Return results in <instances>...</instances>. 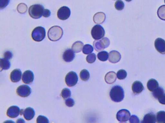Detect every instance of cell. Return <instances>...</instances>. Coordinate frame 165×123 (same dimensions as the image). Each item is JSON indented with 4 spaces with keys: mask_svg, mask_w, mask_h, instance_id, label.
Segmentation results:
<instances>
[{
    "mask_svg": "<svg viewBox=\"0 0 165 123\" xmlns=\"http://www.w3.org/2000/svg\"><path fill=\"white\" fill-rule=\"evenodd\" d=\"M116 75L114 72H110L106 75L105 80L108 84H112L115 83L116 80Z\"/></svg>",
    "mask_w": 165,
    "mask_h": 123,
    "instance_id": "20",
    "label": "cell"
},
{
    "mask_svg": "<svg viewBox=\"0 0 165 123\" xmlns=\"http://www.w3.org/2000/svg\"><path fill=\"white\" fill-rule=\"evenodd\" d=\"M17 93L20 97H26L29 96L31 93V89L29 86L26 85H22L17 89Z\"/></svg>",
    "mask_w": 165,
    "mask_h": 123,
    "instance_id": "10",
    "label": "cell"
},
{
    "mask_svg": "<svg viewBox=\"0 0 165 123\" xmlns=\"http://www.w3.org/2000/svg\"><path fill=\"white\" fill-rule=\"evenodd\" d=\"M139 120L138 117L135 115H132L129 119V122L130 123H139Z\"/></svg>",
    "mask_w": 165,
    "mask_h": 123,
    "instance_id": "40",
    "label": "cell"
},
{
    "mask_svg": "<svg viewBox=\"0 0 165 123\" xmlns=\"http://www.w3.org/2000/svg\"><path fill=\"white\" fill-rule=\"evenodd\" d=\"M117 77L120 80H122L125 79L127 76V72L124 70H119L117 73Z\"/></svg>",
    "mask_w": 165,
    "mask_h": 123,
    "instance_id": "32",
    "label": "cell"
},
{
    "mask_svg": "<svg viewBox=\"0 0 165 123\" xmlns=\"http://www.w3.org/2000/svg\"><path fill=\"white\" fill-rule=\"evenodd\" d=\"M74 101L73 99L69 98L65 100V104L66 106L69 107H72L74 105Z\"/></svg>",
    "mask_w": 165,
    "mask_h": 123,
    "instance_id": "38",
    "label": "cell"
},
{
    "mask_svg": "<svg viewBox=\"0 0 165 123\" xmlns=\"http://www.w3.org/2000/svg\"><path fill=\"white\" fill-rule=\"evenodd\" d=\"M61 94L62 97L64 99H66L71 97V92L69 89L65 88L62 91Z\"/></svg>",
    "mask_w": 165,
    "mask_h": 123,
    "instance_id": "31",
    "label": "cell"
},
{
    "mask_svg": "<svg viewBox=\"0 0 165 123\" xmlns=\"http://www.w3.org/2000/svg\"><path fill=\"white\" fill-rule=\"evenodd\" d=\"M164 92L165 91L161 87H159L153 92V96L155 98L157 99L160 95Z\"/></svg>",
    "mask_w": 165,
    "mask_h": 123,
    "instance_id": "33",
    "label": "cell"
},
{
    "mask_svg": "<svg viewBox=\"0 0 165 123\" xmlns=\"http://www.w3.org/2000/svg\"><path fill=\"white\" fill-rule=\"evenodd\" d=\"M45 9L42 5L38 4L33 5L29 8V15L33 19H39L43 16Z\"/></svg>",
    "mask_w": 165,
    "mask_h": 123,
    "instance_id": "3",
    "label": "cell"
},
{
    "mask_svg": "<svg viewBox=\"0 0 165 123\" xmlns=\"http://www.w3.org/2000/svg\"><path fill=\"white\" fill-rule=\"evenodd\" d=\"M4 58L9 60L11 59L13 57L12 53L9 51H6L4 54Z\"/></svg>",
    "mask_w": 165,
    "mask_h": 123,
    "instance_id": "41",
    "label": "cell"
},
{
    "mask_svg": "<svg viewBox=\"0 0 165 123\" xmlns=\"http://www.w3.org/2000/svg\"><path fill=\"white\" fill-rule=\"evenodd\" d=\"M110 96L114 102H120L124 98V91L121 86L119 85L114 86L110 91Z\"/></svg>",
    "mask_w": 165,
    "mask_h": 123,
    "instance_id": "1",
    "label": "cell"
},
{
    "mask_svg": "<svg viewBox=\"0 0 165 123\" xmlns=\"http://www.w3.org/2000/svg\"><path fill=\"white\" fill-rule=\"evenodd\" d=\"M83 46L84 44L80 42V41H77V42H75L73 44L72 49L74 52L79 53L82 50Z\"/></svg>",
    "mask_w": 165,
    "mask_h": 123,
    "instance_id": "24",
    "label": "cell"
},
{
    "mask_svg": "<svg viewBox=\"0 0 165 123\" xmlns=\"http://www.w3.org/2000/svg\"><path fill=\"white\" fill-rule=\"evenodd\" d=\"M86 60L87 62L90 64L94 63L96 59V55L95 53H92L89 54L87 57Z\"/></svg>",
    "mask_w": 165,
    "mask_h": 123,
    "instance_id": "35",
    "label": "cell"
},
{
    "mask_svg": "<svg viewBox=\"0 0 165 123\" xmlns=\"http://www.w3.org/2000/svg\"><path fill=\"white\" fill-rule=\"evenodd\" d=\"M75 57L74 51L71 49H67L63 54V59L66 62H70L73 60Z\"/></svg>",
    "mask_w": 165,
    "mask_h": 123,
    "instance_id": "13",
    "label": "cell"
},
{
    "mask_svg": "<svg viewBox=\"0 0 165 123\" xmlns=\"http://www.w3.org/2000/svg\"><path fill=\"white\" fill-rule=\"evenodd\" d=\"M93 47L91 45L86 44L82 48V52L85 54H87L91 53L93 51Z\"/></svg>",
    "mask_w": 165,
    "mask_h": 123,
    "instance_id": "30",
    "label": "cell"
},
{
    "mask_svg": "<svg viewBox=\"0 0 165 123\" xmlns=\"http://www.w3.org/2000/svg\"><path fill=\"white\" fill-rule=\"evenodd\" d=\"M110 44L109 39L107 38H103L99 40H96L93 43V46L95 50L100 51L107 47Z\"/></svg>",
    "mask_w": 165,
    "mask_h": 123,
    "instance_id": "5",
    "label": "cell"
},
{
    "mask_svg": "<svg viewBox=\"0 0 165 123\" xmlns=\"http://www.w3.org/2000/svg\"><path fill=\"white\" fill-rule=\"evenodd\" d=\"M63 35V31L61 27L54 26L51 27L48 32L49 39L52 42H56L60 40Z\"/></svg>",
    "mask_w": 165,
    "mask_h": 123,
    "instance_id": "2",
    "label": "cell"
},
{
    "mask_svg": "<svg viewBox=\"0 0 165 123\" xmlns=\"http://www.w3.org/2000/svg\"><path fill=\"white\" fill-rule=\"evenodd\" d=\"M34 79L33 73L31 71L27 70L24 72L22 76L23 81L25 84H29L31 83Z\"/></svg>",
    "mask_w": 165,
    "mask_h": 123,
    "instance_id": "15",
    "label": "cell"
},
{
    "mask_svg": "<svg viewBox=\"0 0 165 123\" xmlns=\"http://www.w3.org/2000/svg\"><path fill=\"white\" fill-rule=\"evenodd\" d=\"M156 121V117L155 115L152 113H150L144 116L141 122L142 123H155Z\"/></svg>",
    "mask_w": 165,
    "mask_h": 123,
    "instance_id": "22",
    "label": "cell"
},
{
    "mask_svg": "<svg viewBox=\"0 0 165 123\" xmlns=\"http://www.w3.org/2000/svg\"><path fill=\"white\" fill-rule=\"evenodd\" d=\"M78 77L77 74L73 71L68 73L65 78L66 85L69 87L74 86L77 84Z\"/></svg>",
    "mask_w": 165,
    "mask_h": 123,
    "instance_id": "7",
    "label": "cell"
},
{
    "mask_svg": "<svg viewBox=\"0 0 165 123\" xmlns=\"http://www.w3.org/2000/svg\"><path fill=\"white\" fill-rule=\"evenodd\" d=\"M106 19V16L104 13L100 12L95 13L94 16L93 20L95 24H101L104 23Z\"/></svg>",
    "mask_w": 165,
    "mask_h": 123,
    "instance_id": "18",
    "label": "cell"
},
{
    "mask_svg": "<svg viewBox=\"0 0 165 123\" xmlns=\"http://www.w3.org/2000/svg\"><path fill=\"white\" fill-rule=\"evenodd\" d=\"M91 35L95 40H99L104 37L105 35V31L103 27L100 25L94 26L91 30Z\"/></svg>",
    "mask_w": 165,
    "mask_h": 123,
    "instance_id": "6",
    "label": "cell"
},
{
    "mask_svg": "<svg viewBox=\"0 0 165 123\" xmlns=\"http://www.w3.org/2000/svg\"><path fill=\"white\" fill-rule=\"evenodd\" d=\"M23 114L24 118L29 121L32 120L35 116V112L32 108L27 107L25 109Z\"/></svg>",
    "mask_w": 165,
    "mask_h": 123,
    "instance_id": "19",
    "label": "cell"
},
{
    "mask_svg": "<svg viewBox=\"0 0 165 123\" xmlns=\"http://www.w3.org/2000/svg\"><path fill=\"white\" fill-rule=\"evenodd\" d=\"M10 0H0V8L3 9L5 8L10 3Z\"/></svg>",
    "mask_w": 165,
    "mask_h": 123,
    "instance_id": "37",
    "label": "cell"
},
{
    "mask_svg": "<svg viewBox=\"0 0 165 123\" xmlns=\"http://www.w3.org/2000/svg\"><path fill=\"white\" fill-rule=\"evenodd\" d=\"M147 87L151 92H154L159 88V84L155 80L152 79L149 80L147 83Z\"/></svg>",
    "mask_w": 165,
    "mask_h": 123,
    "instance_id": "21",
    "label": "cell"
},
{
    "mask_svg": "<svg viewBox=\"0 0 165 123\" xmlns=\"http://www.w3.org/2000/svg\"><path fill=\"white\" fill-rule=\"evenodd\" d=\"M164 2H165V0H164Z\"/></svg>",
    "mask_w": 165,
    "mask_h": 123,
    "instance_id": "45",
    "label": "cell"
},
{
    "mask_svg": "<svg viewBox=\"0 0 165 123\" xmlns=\"http://www.w3.org/2000/svg\"><path fill=\"white\" fill-rule=\"evenodd\" d=\"M80 76L82 80L87 81L90 78V74L87 70L84 69L80 72Z\"/></svg>",
    "mask_w": 165,
    "mask_h": 123,
    "instance_id": "27",
    "label": "cell"
},
{
    "mask_svg": "<svg viewBox=\"0 0 165 123\" xmlns=\"http://www.w3.org/2000/svg\"><path fill=\"white\" fill-rule=\"evenodd\" d=\"M157 15L160 19L165 20V5L160 7L157 11Z\"/></svg>",
    "mask_w": 165,
    "mask_h": 123,
    "instance_id": "26",
    "label": "cell"
},
{
    "mask_svg": "<svg viewBox=\"0 0 165 123\" xmlns=\"http://www.w3.org/2000/svg\"><path fill=\"white\" fill-rule=\"evenodd\" d=\"M132 1V0H126V1L128 2H131Z\"/></svg>",
    "mask_w": 165,
    "mask_h": 123,
    "instance_id": "44",
    "label": "cell"
},
{
    "mask_svg": "<svg viewBox=\"0 0 165 123\" xmlns=\"http://www.w3.org/2000/svg\"><path fill=\"white\" fill-rule=\"evenodd\" d=\"M156 120L158 123H165V112H158L156 115Z\"/></svg>",
    "mask_w": 165,
    "mask_h": 123,
    "instance_id": "25",
    "label": "cell"
},
{
    "mask_svg": "<svg viewBox=\"0 0 165 123\" xmlns=\"http://www.w3.org/2000/svg\"><path fill=\"white\" fill-rule=\"evenodd\" d=\"M157 99L160 103L163 105H165V94L164 93L160 95Z\"/></svg>",
    "mask_w": 165,
    "mask_h": 123,
    "instance_id": "39",
    "label": "cell"
},
{
    "mask_svg": "<svg viewBox=\"0 0 165 123\" xmlns=\"http://www.w3.org/2000/svg\"><path fill=\"white\" fill-rule=\"evenodd\" d=\"M124 7L125 4L121 0H118L115 4V7L118 10H122L124 8Z\"/></svg>",
    "mask_w": 165,
    "mask_h": 123,
    "instance_id": "34",
    "label": "cell"
},
{
    "mask_svg": "<svg viewBox=\"0 0 165 123\" xmlns=\"http://www.w3.org/2000/svg\"><path fill=\"white\" fill-rule=\"evenodd\" d=\"M17 9L18 12L21 14L25 13L27 10V6L25 4L22 3L18 5Z\"/></svg>",
    "mask_w": 165,
    "mask_h": 123,
    "instance_id": "29",
    "label": "cell"
},
{
    "mask_svg": "<svg viewBox=\"0 0 165 123\" xmlns=\"http://www.w3.org/2000/svg\"><path fill=\"white\" fill-rule=\"evenodd\" d=\"M37 122L38 123H49V120L44 116L39 115L37 118Z\"/></svg>",
    "mask_w": 165,
    "mask_h": 123,
    "instance_id": "36",
    "label": "cell"
},
{
    "mask_svg": "<svg viewBox=\"0 0 165 123\" xmlns=\"http://www.w3.org/2000/svg\"><path fill=\"white\" fill-rule=\"evenodd\" d=\"M155 46L157 51L165 54V41L161 38H158L155 41Z\"/></svg>",
    "mask_w": 165,
    "mask_h": 123,
    "instance_id": "11",
    "label": "cell"
},
{
    "mask_svg": "<svg viewBox=\"0 0 165 123\" xmlns=\"http://www.w3.org/2000/svg\"><path fill=\"white\" fill-rule=\"evenodd\" d=\"M71 15V11L68 7H62L58 10L57 16L58 18L62 20H65L70 17Z\"/></svg>",
    "mask_w": 165,
    "mask_h": 123,
    "instance_id": "8",
    "label": "cell"
},
{
    "mask_svg": "<svg viewBox=\"0 0 165 123\" xmlns=\"http://www.w3.org/2000/svg\"><path fill=\"white\" fill-rule=\"evenodd\" d=\"M98 57L100 60L105 62L108 60L109 57V54L106 51H101L98 53Z\"/></svg>",
    "mask_w": 165,
    "mask_h": 123,
    "instance_id": "28",
    "label": "cell"
},
{
    "mask_svg": "<svg viewBox=\"0 0 165 123\" xmlns=\"http://www.w3.org/2000/svg\"><path fill=\"white\" fill-rule=\"evenodd\" d=\"M121 58L120 53L116 50H113L109 54V60L112 63H116L119 62Z\"/></svg>",
    "mask_w": 165,
    "mask_h": 123,
    "instance_id": "12",
    "label": "cell"
},
{
    "mask_svg": "<svg viewBox=\"0 0 165 123\" xmlns=\"http://www.w3.org/2000/svg\"><path fill=\"white\" fill-rule=\"evenodd\" d=\"M17 122H19V123H22V122H23L24 123L25 121L24 120L22 119H20L18 120Z\"/></svg>",
    "mask_w": 165,
    "mask_h": 123,
    "instance_id": "43",
    "label": "cell"
},
{
    "mask_svg": "<svg viewBox=\"0 0 165 123\" xmlns=\"http://www.w3.org/2000/svg\"><path fill=\"white\" fill-rule=\"evenodd\" d=\"M132 88L133 93L135 94L141 93L144 88L143 84L139 81H136L134 82Z\"/></svg>",
    "mask_w": 165,
    "mask_h": 123,
    "instance_id": "17",
    "label": "cell"
},
{
    "mask_svg": "<svg viewBox=\"0 0 165 123\" xmlns=\"http://www.w3.org/2000/svg\"><path fill=\"white\" fill-rule=\"evenodd\" d=\"M51 15V12L48 9H45L43 17H48L50 16Z\"/></svg>",
    "mask_w": 165,
    "mask_h": 123,
    "instance_id": "42",
    "label": "cell"
},
{
    "mask_svg": "<svg viewBox=\"0 0 165 123\" xmlns=\"http://www.w3.org/2000/svg\"><path fill=\"white\" fill-rule=\"evenodd\" d=\"M131 114L127 109H123L118 111L116 114V118L121 122H126L130 118Z\"/></svg>",
    "mask_w": 165,
    "mask_h": 123,
    "instance_id": "9",
    "label": "cell"
},
{
    "mask_svg": "<svg viewBox=\"0 0 165 123\" xmlns=\"http://www.w3.org/2000/svg\"><path fill=\"white\" fill-rule=\"evenodd\" d=\"M46 30L44 27L38 26L34 29L32 33L33 39L37 42L42 41L46 36Z\"/></svg>",
    "mask_w": 165,
    "mask_h": 123,
    "instance_id": "4",
    "label": "cell"
},
{
    "mask_svg": "<svg viewBox=\"0 0 165 123\" xmlns=\"http://www.w3.org/2000/svg\"><path fill=\"white\" fill-rule=\"evenodd\" d=\"M22 76V71L19 69H16L11 73L10 78L13 83H17L21 79Z\"/></svg>",
    "mask_w": 165,
    "mask_h": 123,
    "instance_id": "16",
    "label": "cell"
},
{
    "mask_svg": "<svg viewBox=\"0 0 165 123\" xmlns=\"http://www.w3.org/2000/svg\"><path fill=\"white\" fill-rule=\"evenodd\" d=\"M9 60L5 58H1L0 66L2 70H7L9 69L10 67V63Z\"/></svg>",
    "mask_w": 165,
    "mask_h": 123,
    "instance_id": "23",
    "label": "cell"
},
{
    "mask_svg": "<svg viewBox=\"0 0 165 123\" xmlns=\"http://www.w3.org/2000/svg\"><path fill=\"white\" fill-rule=\"evenodd\" d=\"M20 112L19 108L16 106L10 107L7 111V115L11 118H15L18 117Z\"/></svg>",
    "mask_w": 165,
    "mask_h": 123,
    "instance_id": "14",
    "label": "cell"
}]
</instances>
